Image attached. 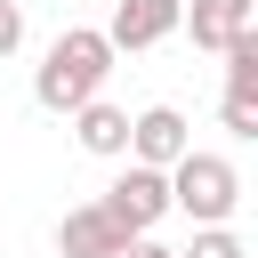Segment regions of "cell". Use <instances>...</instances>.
<instances>
[{
  "instance_id": "cell-11",
  "label": "cell",
  "mask_w": 258,
  "mask_h": 258,
  "mask_svg": "<svg viewBox=\"0 0 258 258\" xmlns=\"http://www.w3.org/2000/svg\"><path fill=\"white\" fill-rule=\"evenodd\" d=\"M218 121H226V137H258V97H218Z\"/></svg>"
},
{
  "instance_id": "cell-1",
  "label": "cell",
  "mask_w": 258,
  "mask_h": 258,
  "mask_svg": "<svg viewBox=\"0 0 258 258\" xmlns=\"http://www.w3.org/2000/svg\"><path fill=\"white\" fill-rule=\"evenodd\" d=\"M105 73H113V40L97 24H64L32 73V105L40 113H81L89 97H105Z\"/></svg>"
},
{
  "instance_id": "cell-9",
  "label": "cell",
  "mask_w": 258,
  "mask_h": 258,
  "mask_svg": "<svg viewBox=\"0 0 258 258\" xmlns=\"http://www.w3.org/2000/svg\"><path fill=\"white\" fill-rule=\"evenodd\" d=\"M218 56H226V89L234 97H258V32H234Z\"/></svg>"
},
{
  "instance_id": "cell-10",
  "label": "cell",
  "mask_w": 258,
  "mask_h": 258,
  "mask_svg": "<svg viewBox=\"0 0 258 258\" xmlns=\"http://www.w3.org/2000/svg\"><path fill=\"white\" fill-rule=\"evenodd\" d=\"M177 258H250V250H242L234 226H194V242H185Z\"/></svg>"
},
{
  "instance_id": "cell-2",
  "label": "cell",
  "mask_w": 258,
  "mask_h": 258,
  "mask_svg": "<svg viewBox=\"0 0 258 258\" xmlns=\"http://www.w3.org/2000/svg\"><path fill=\"white\" fill-rule=\"evenodd\" d=\"M161 177H169V210H185L194 226H234V210H242V169H234L226 153L185 145Z\"/></svg>"
},
{
  "instance_id": "cell-12",
  "label": "cell",
  "mask_w": 258,
  "mask_h": 258,
  "mask_svg": "<svg viewBox=\"0 0 258 258\" xmlns=\"http://www.w3.org/2000/svg\"><path fill=\"white\" fill-rule=\"evenodd\" d=\"M24 48V0H0V64Z\"/></svg>"
},
{
  "instance_id": "cell-6",
  "label": "cell",
  "mask_w": 258,
  "mask_h": 258,
  "mask_svg": "<svg viewBox=\"0 0 258 258\" xmlns=\"http://www.w3.org/2000/svg\"><path fill=\"white\" fill-rule=\"evenodd\" d=\"M56 250H64V258H121V250H129V234H121L97 202H81V210H64V218H56Z\"/></svg>"
},
{
  "instance_id": "cell-5",
  "label": "cell",
  "mask_w": 258,
  "mask_h": 258,
  "mask_svg": "<svg viewBox=\"0 0 258 258\" xmlns=\"http://www.w3.org/2000/svg\"><path fill=\"white\" fill-rule=\"evenodd\" d=\"M185 145H194V137H185V113H177V105H145V113H129V161L169 169Z\"/></svg>"
},
{
  "instance_id": "cell-13",
  "label": "cell",
  "mask_w": 258,
  "mask_h": 258,
  "mask_svg": "<svg viewBox=\"0 0 258 258\" xmlns=\"http://www.w3.org/2000/svg\"><path fill=\"white\" fill-rule=\"evenodd\" d=\"M121 258H177V250H161V242H153V234H137V242H129V250H121Z\"/></svg>"
},
{
  "instance_id": "cell-7",
  "label": "cell",
  "mask_w": 258,
  "mask_h": 258,
  "mask_svg": "<svg viewBox=\"0 0 258 258\" xmlns=\"http://www.w3.org/2000/svg\"><path fill=\"white\" fill-rule=\"evenodd\" d=\"M250 8H258V0H185V8H177V32H194V48L218 56L234 32H250Z\"/></svg>"
},
{
  "instance_id": "cell-4",
  "label": "cell",
  "mask_w": 258,
  "mask_h": 258,
  "mask_svg": "<svg viewBox=\"0 0 258 258\" xmlns=\"http://www.w3.org/2000/svg\"><path fill=\"white\" fill-rule=\"evenodd\" d=\"M177 8H185V0H113V24H105L113 56H137V48H161V40L177 32Z\"/></svg>"
},
{
  "instance_id": "cell-8",
  "label": "cell",
  "mask_w": 258,
  "mask_h": 258,
  "mask_svg": "<svg viewBox=\"0 0 258 258\" xmlns=\"http://www.w3.org/2000/svg\"><path fill=\"white\" fill-rule=\"evenodd\" d=\"M64 121H73L81 153H97V161H129V113H121V105L89 97V105H81V113H64Z\"/></svg>"
},
{
  "instance_id": "cell-3",
  "label": "cell",
  "mask_w": 258,
  "mask_h": 258,
  "mask_svg": "<svg viewBox=\"0 0 258 258\" xmlns=\"http://www.w3.org/2000/svg\"><path fill=\"white\" fill-rule=\"evenodd\" d=\"M97 210L137 242V234H153V226L169 218V177H161V169H145V161H121V177L97 194Z\"/></svg>"
}]
</instances>
